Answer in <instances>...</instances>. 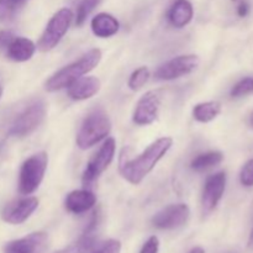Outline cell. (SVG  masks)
<instances>
[{
  "instance_id": "cell-32",
  "label": "cell",
  "mask_w": 253,
  "mask_h": 253,
  "mask_svg": "<svg viewBox=\"0 0 253 253\" xmlns=\"http://www.w3.org/2000/svg\"><path fill=\"white\" fill-rule=\"evenodd\" d=\"M249 123H250V127H251L252 130H253V111L251 113V115H250V120H249Z\"/></svg>"
},
{
  "instance_id": "cell-31",
  "label": "cell",
  "mask_w": 253,
  "mask_h": 253,
  "mask_svg": "<svg viewBox=\"0 0 253 253\" xmlns=\"http://www.w3.org/2000/svg\"><path fill=\"white\" fill-rule=\"evenodd\" d=\"M189 253H205V251L202 249V247H195V249H193Z\"/></svg>"
},
{
  "instance_id": "cell-35",
  "label": "cell",
  "mask_w": 253,
  "mask_h": 253,
  "mask_svg": "<svg viewBox=\"0 0 253 253\" xmlns=\"http://www.w3.org/2000/svg\"><path fill=\"white\" fill-rule=\"evenodd\" d=\"M232 1H235V2H237V1H241V0H232Z\"/></svg>"
},
{
  "instance_id": "cell-4",
  "label": "cell",
  "mask_w": 253,
  "mask_h": 253,
  "mask_svg": "<svg viewBox=\"0 0 253 253\" xmlns=\"http://www.w3.org/2000/svg\"><path fill=\"white\" fill-rule=\"evenodd\" d=\"M48 165L46 152L32 155L22 163L19 174V192L22 195H30L36 192L42 183Z\"/></svg>"
},
{
  "instance_id": "cell-6",
  "label": "cell",
  "mask_w": 253,
  "mask_h": 253,
  "mask_svg": "<svg viewBox=\"0 0 253 253\" xmlns=\"http://www.w3.org/2000/svg\"><path fill=\"white\" fill-rule=\"evenodd\" d=\"M72 20H73V12L71 9L63 7V9L58 10L51 17L43 34L40 37V41L37 43L40 51L47 52L54 48L67 34L72 24Z\"/></svg>"
},
{
  "instance_id": "cell-9",
  "label": "cell",
  "mask_w": 253,
  "mask_h": 253,
  "mask_svg": "<svg viewBox=\"0 0 253 253\" xmlns=\"http://www.w3.org/2000/svg\"><path fill=\"white\" fill-rule=\"evenodd\" d=\"M190 209L187 204H172L158 211L152 217L153 226L160 230H174L187 224Z\"/></svg>"
},
{
  "instance_id": "cell-16",
  "label": "cell",
  "mask_w": 253,
  "mask_h": 253,
  "mask_svg": "<svg viewBox=\"0 0 253 253\" xmlns=\"http://www.w3.org/2000/svg\"><path fill=\"white\" fill-rule=\"evenodd\" d=\"M6 48L7 58L14 62H26L31 59L36 52V44L25 37H15Z\"/></svg>"
},
{
  "instance_id": "cell-29",
  "label": "cell",
  "mask_w": 253,
  "mask_h": 253,
  "mask_svg": "<svg viewBox=\"0 0 253 253\" xmlns=\"http://www.w3.org/2000/svg\"><path fill=\"white\" fill-rule=\"evenodd\" d=\"M15 39L14 32L10 30H0V48H5Z\"/></svg>"
},
{
  "instance_id": "cell-22",
  "label": "cell",
  "mask_w": 253,
  "mask_h": 253,
  "mask_svg": "<svg viewBox=\"0 0 253 253\" xmlns=\"http://www.w3.org/2000/svg\"><path fill=\"white\" fill-rule=\"evenodd\" d=\"M93 246H94L93 235L84 234L77 244L71 245V246L66 247V249L61 250V251L56 253H88L91 249H93Z\"/></svg>"
},
{
  "instance_id": "cell-8",
  "label": "cell",
  "mask_w": 253,
  "mask_h": 253,
  "mask_svg": "<svg viewBox=\"0 0 253 253\" xmlns=\"http://www.w3.org/2000/svg\"><path fill=\"white\" fill-rule=\"evenodd\" d=\"M199 63V57L195 54H183V56L174 57L158 67L155 77L158 81H173L194 72Z\"/></svg>"
},
{
  "instance_id": "cell-11",
  "label": "cell",
  "mask_w": 253,
  "mask_h": 253,
  "mask_svg": "<svg viewBox=\"0 0 253 253\" xmlns=\"http://www.w3.org/2000/svg\"><path fill=\"white\" fill-rule=\"evenodd\" d=\"M37 207H39V199L35 197L12 200L9 204L5 205L1 211V217L7 224H22L34 214Z\"/></svg>"
},
{
  "instance_id": "cell-5",
  "label": "cell",
  "mask_w": 253,
  "mask_h": 253,
  "mask_svg": "<svg viewBox=\"0 0 253 253\" xmlns=\"http://www.w3.org/2000/svg\"><path fill=\"white\" fill-rule=\"evenodd\" d=\"M46 116V104L41 99L30 103L12 121L9 128L10 136L25 137L34 132Z\"/></svg>"
},
{
  "instance_id": "cell-3",
  "label": "cell",
  "mask_w": 253,
  "mask_h": 253,
  "mask_svg": "<svg viewBox=\"0 0 253 253\" xmlns=\"http://www.w3.org/2000/svg\"><path fill=\"white\" fill-rule=\"evenodd\" d=\"M111 123L104 111L95 110L89 114L82 124L77 135V146L81 150H88L110 133Z\"/></svg>"
},
{
  "instance_id": "cell-15",
  "label": "cell",
  "mask_w": 253,
  "mask_h": 253,
  "mask_svg": "<svg viewBox=\"0 0 253 253\" xmlns=\"http://www.w3.org/2000/svg\"><path fill=\"white\" fill-rule=\"evenodd\" d=\"M96 197L88 189L73 190L69 193L64 200L66 209L73 214H83L89 211L95 205Z\"/></svg>"
},
{
  "instance_id": "cell-27",
  "label": "cell",
  "mask_w": 253,
  "mask_h": 253,
  "mask_svg": "<svg viewBox=\"0 0 253 253\" xmlns=\"http://www.w3.org/2000/svg\"><path fill=\"white\" fill-rule=\"evenodd\" d=\"M121 242L119 240H108L99 245L96 249L93 250L91 253H120Z\"/></svg>"
},
{
  "instance_id": "cell-33",
  "label": "cell",
  "mask_w": 253,
  "mask_h": 253,
  "mask_svg": "<svg viewBox=\"0 0 253 253\" xmlns=\"http://www.w3.org/2000/svg\"><path fill=\"white\" fill-rule=\"evenodd\" d=\"M249 246H253V229H252V232H251V236H250Z\"/></svg>"
},
{
  "instance_id": "cell-26",
  "label": "cell",
  "mask_w": 253,
  "mask_h": 253,
  "mask_svg": "<svg viewBox=\"0 0 253 253\" xmlns=\"http://www.w3.org/2000/svg\"><path fill=\"white\" fill-rule=\"evenodd\" d=\"M240 183L246 188L253 187V158L247 161L242 167L240 172Z\"/></svg>"
},
{
  "instance_id": "cell-20",
  "label": "cell",
  "mask_w": 253,
  "mask_h": 253,
  "mask_svg": "<svg viewBox=\"0 0 253 253\" xmlns=\"http://www.w3.org/2000/svg\"><path fill=\"white\" fill-rule=\"evenodd\" d=\"M224 161V155L219 151H211V152L202 153L197 156L190 163V167L195 172H205L215 166L220 165Z\"/></svg>"
},
{
  "instance_id": "cell-10",
  "label": "cell",
  "mask_w": 253,
  "mask_h": 253,
  "mask_svg": "<svg viewBox=\"0 0 253 253\" xmlns=\"http://www.w3.org/2000/svg\"><path fill=\"white\" fill-rule=\"evenodd\" d=\"M161 101H162V94L160 90L147 91L145 95L141 96L133 111V123L140 126L151 125L155 123L160 113Z\"/></svg>"
},
{
  "instance_id": "cell-21",
  "label": "cell",
  "mask_w": 253,
  "mask_h": 253,
  "mask_svg": "<svg viewBox=\"0 0 253 253\" xmlns=\"http://www.w3.org/2000/svg\"><path fill=\"white\" fill-rule=\"evenodd\" d=\"M27 0H0V22H9L16 16Z\"/></svg>"
},
{
  "instance_id": "cell-14",
  "label": "cell",
  "mask_w": 253,
  "mask_h": 253,
  "mask_svg": "<svg viewBox=\"0 0 253 253\" xmlns=\"http://www.w3.org/2000/svg\"><path fill=\"white\" fill-rule=\"evenodd\" d=\"M101 83L96 77H82L68 86V96L73 100H86L100 90Z\"/></svg>"
},
{
  "instance_id": "cell-12",
  "label": "cell",
  "mask_w": 253,
  "mask_h": 253,
  "mask_svg": "<svg viewBox=\"0 0 253 253\" xmlns=\"http://www.w3.org/2000/svg\"><path fill=\"white\" fill-rule=\"evenodd\" d=\"M226 188V173L219 172L210 175L203 189L202 207L204 214H210L219 205Z\"/></svg>"
},
{
  "instance_id": "cell-13",
  "label": "cell",
  "mask_w": 253,
  "mask_h": 253,
  "mask_svg": "<svg viewBox=\"0 0 253 253\" xmlns=\"http://www.w3.org/2000/svg\"><path fill=\"white\" fill-rule=\"evenodd\" d=\"M47 247L48 235L39 231L7 242L4 246V253H46Z\"/></svg>"
},
{
  "instance_id": "cell-30",
  "label": "cell",
  "mask_w": 253,
  "mask_h": 253,
  "mask_svg": "<svg viewBox=\"0 0 253 253\" xmlns=\"http://www.w3.org/2000/svg\"><path fill=\"white\" fill-rule=\"evenodd\" d=\"M250 12V5L247 1H244V0H241L239 4V6H237V15H239L240 17H245L247 16Z\"/></svg>"
},
{
  "instance_id": "cell-25",
  "label": "cell",
  "mask_w": 253,
  "mask_h": 253,
  "mask_svg": "<svg viewBox=\"0 0 253 253\" xmlns=\"http://www.w3.org/2000/svg\"><path fill=\"white\" fill-rule=\"evenodd\" d=\"M253 93V78L252 77H246V78L241 79L239 83L234 85L231 89V96L232 98H241V96L249 95Z\"/></svg>"
},
{
  "instance_id": "cell-18",
  "label": "cell",
  "mask_w": 253,
  "mask_h": 253,
  "mask_svg": "<svg viewBox=\"0 0 253 253\" xmlns=\"http://www.w3.org/2000/svg\"><path fill=\"white\" fill-rule=\"evenodd\" d=\"M194 10L188 0H177L168 11V20L177 29L187 26L193 19Z\"/></svg>"
},
{
  "instance_id": "cell-28",
  "label": "cell",
  "mask_w": 253,
  "mask_h": 253,
  "mask_svg": "<svg viewBox=\"0 0 253 253\" xmlns=\"http://www.w3.org/2000/svg\"><path fill=\"white\" fill-rule=\"evenodd\" d=\"M160 251V240L156 236H151L141 249L140 253H158Z\"/></svg>"
},
{
  "instance_id": "cell-17",
  "label": "cell",
  "mask_w": 253,
  "mask_h": 253,
  "mask_svg": "<svg viewBox=\"0 0 253 253\" xmlns=\"http://www.w3.org/2000/svg\"><path fill=\"white\" fill-rule=\"evenodd\" d=\"M120 24L118 20L110 14L100 12L91 20V31L95 36L100 39H108L118 34Z\"/></svg>"
},
{
  "instance_id": "cell-23",
  "label": "cell",
  "mask_w": 253,
  "mask_h": 253,
  "mask_svg": "<svg viewBox=\"0 0 253 253\" xmlns=\"http://www.w3.org/2000/svg\"><path fill=\"white\" fill-rule=\"evenodd\" d=\"M148 78H150V71L147 67H140L136 69L128 79V88L131 90H138L142 88L146 83H147Z\"/></svg>"
},
{
  "instance_id": "cell-7",
  "label": "cell",
  "mask_w": 253,
  "mask_h": 253,
  "mask_svg": "<svg viewBox=\"0 0 253 253\" xmlns=\"http://www.w3.org/2000/svg\"><path fill=\"white\" fill-rule=\"evenodd\" d=\"M115 140L114 138H108L104 142V145L99 148L98 152L93 156V158L89 161L88 165H86L85 170L83 173V178H82L84 187H90L100 177L101 173L110 166V163L114 160V156H115Z\"/></svg>"
},
{
  "instance_id": "cell-2",
  "label": "cell",
  "mask_w": 253,
  "mask_h": 253,
  "mask_svg": "<svg viewBox=\"0 0 253 253\" xmlns=\"http://www.w3.org/2000/svg\"><path fill=\"white\" fill-rule=\"evenodd\" d=\"M101 59V51L98 48L90 49L86 52L84 56H82L78 61L68 64L59 69L58 72L53 74L48 81L46 82V90L47 91H57L61 89L68 88L73 82L77 79L82 78L84 74L93 71L99 64Z\"/></svg>"
},
{
  "instance_id": "cell-24",
  "label": "cell",
  "mask_w": 253,
  "mask_h": 253,
  "mask_svg": "<svg viewBox=\"0 0 253 253\" xmlns=\"http://www.w3.org/2000/svg\"><path fill=\"white\" fill-rule=\"evenodd\" d=\"M99 2H100V0H82L81 4L78 5V9H77V26H82V25L85 22L86 17H88L89 14L98 6Z\"/></svg>"
},
{
  "instance_id": "cell-1",
  "label": "cell",
  "mask_w": 253,
  "mask_h": 253,
  "mask_svg": "<svg viewBox=\"0 0 253 253\" xmlns=\"http://www.w3.org/2000/svg\"><path fill=\"white\" fill-rule=\"evenodd\" d=\"M173 140L170 137H161L151 143L138 157L131 160H121L120 173L128 183L137 185L145 179L146 175L156 167L158 162L170 150Z\"/></svg>"
},
{
  "instance_id": "cell-34",
  "label": "cell",
  "mask_w": 253,
  "mask_h": 253,
  "mask_svg": "<svg viewBox=\"0 0 253 253\" xmlns=\"http://www.w3.org/2000/svg\"><path fill=\"white\" fill-rule=\"evenodd\" d=\"M1 95H2V88L0 86V98H1Z\"/></svg>"
},
{
  "instance_id": "cell-19",
  "label": "cell",
  "mask_w": 253,
  "mask_h": 253,
  "mask_svg": "<svg viewBox=\"0 0 253 253\" xmlns=\"http://www.w3.org/2000/svg\"><path fill=\"white\" fill-rule=\"evenodd\" d=\"M221 113V103L219 101H207L200 103L193 109V116L197 121L207 124L216 119Z\"/></svg>"
}]
</instances>
